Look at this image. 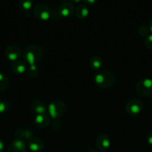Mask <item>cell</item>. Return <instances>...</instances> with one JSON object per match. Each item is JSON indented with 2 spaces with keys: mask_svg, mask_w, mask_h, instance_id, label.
Here are the masks:
<instances>
[{
  "mask_svg": "<svg viewBox=\"0 0 152 152\" xmlns=\"http://www.w3.org/2000/svg\"><path fill=\"white\" fill-rule=\"evenodd\" d=\"M96 147L99 151H106L110 148L111 145V142L109 137L106 134H100L97 137L95 141Z\"/></svg>",
  "mask_w": 152,
  "mask_h": 152,
  "instance_id": "9c48e42d",
  "label": "cell"
},
{
  "mask_svg": "<svg viewBox=\"0 0 152 152\" xmlns=\"http://www.w3.org/2000/svg\"><path fill=\"white\" fill-rule=\"evenodd\" d=\"M9 103L6 100L0 99V114L6 113L9 110Z\"/></svg>",
  "mask_w": 152,
  "mask_h": 152,
  "instance_id": "d6986e66",
  "label": "cell"
},
{
  "mask_svg": "<svg viewBox=\"0 0 152 152\" xmlns=\"http://www.w3.org/2000/svg\"><path fill=\"white\" fill-rule=\"evenodd\" d=\"M43 56V50L37 45H31L28 46L22 53V57L29 66H34L40 62Z\"/></svg>",
  "mask_w": 152,
  "mask_h": 152,
  "instance_id": "6da1fadb",
  "label": "cell"
},
{
  "mask_svg": "<svg viewBox=\"0 0 152 152\" xmlns=\"http://www.w3.org/2000/svg\"><path fill=\"white\" fill-rule=\"evenodd\" d=\"M27 145L32 152H40L44 148V142L40 138L34 136L28 140Z\"/></svg>",
  "mask_w": 152,
  "mask_h": 152,
  "instance_id": "ba28073f",
  "label": "cell"
},
{
  "mask_svg": "<svg viewBox=\"0 0 152 152\" xmlns=\"http://www.w3.org/2000/svg\"><path fill=\"white\" fill-rule=\"evenodd\" d=\"M34 124L37 128L44 129L47 127L50 123V117L46 114H37L34 118Z\"/></svg>",
  "mask_w": 152,
  "mask_h": 152,
  "instance_id": "7c38bea8",
  "label": "cell"
},
{
  "mask_svg": "<svg viewBox=\"0 0 152 152\" xmlns=\"http://www.w3.org/2000/svg\"><path fill=\"white\" fill-rule=\"evenodd\" d=\"M9 86V80L6 75L0 73V92L4 91Z\"/></svg>",
  "mask_w": 152,
  "mask_h": 152,
  "instance_id": "ac0fdd59",
  "label": "cell"
},
{
  "mask_svg": "<svg viewBox=\"0 0 152 152\" xmlns=\"http://www.w3.org/2000/svg\"><path fill=\"white\" fill-rule=\"evenodd\" d=\"M136 91L143 96H152V80L143 79L139 81L136 86Z\"/></svg>",
  "mask_w": 152,
  "mask_h": 152,
  "instance_id": "277c9868",
  "label": "cell"
},
{
  "mask_svg": "<svg viewBox=\"0 0 152 152\" xmlns=\"http://www.w3.org/2000/svg\"><path fill=\"white\" fill-rule=\"evenodd\" d=\"M33 12L34 16L39 20H48L52 16V11L49 7L43 4H38L34 6Z\"/></svg>",
  "mask_w": 152,
  "mask_h": 152,
  "instance_id": "5b68a950",
  "label": "cell"
},
{
  "mask_svg": "<svg viewBox=\"0 0 152 152\" xmlns=\"http://www.w3.org/2000/svg\"><path fill=\"white\" fill-rule=\"evenodd\" d=\"M88 152H98V151H96L95 149H93V148H91V149L89 150V151Z\"/></svg>",
  "mask_w": 152,
  "mask_h": 152,
  "instance_id": "4316f807",
  "label": "cell"
},
{
  "mask_svg": "<svg viewBox=\"0 0 152 152\" xmlns=\"http://www.w3.org/2000/svg\"><path fill=\"white\" fill-rule=\"evenodd\" d=\"M97 1L98 0H83V2L87 4H93L95 3H96Z\"/></svg>",
  "mask_w": 152,
  "mask_h": 152,
  "instance_id": "cb8c5ba5",
  "label": "cell"
},
{
  "mask_svg": "<svg viewBox=\"0 0 152 152\" xmlns=\"http://www.w3.org/2000/svg\"><path fill=\"white\" fill-rule=\"evenodd\" d=\"M76 16L78 19H84L89 15V9L86 4H81L78 5L76 8Z\"/></svg>",
  "mask_w": 152,
  "mask_h": 152,
  "instance_id": "2e32d148",
  "label": "cell"
},
{
  "mask_svg": "<svg viewBox=\"0 0 152 152\" xmlns=\"http://www.w3.org/2000/svg\"><path fill=\"white\" fill-rule=\"evenodd\" d=\"M27 65L25 62L21 60H17L13 62L10 65V69L12 72L16 74H22L27 71Z\"/></svg>",
  "mask_w": 152,
  "mask_h": 152,
  "instance_id": "5bb4252c",
  "label": "cell"
},
{
  "mask_svg": "<svg viewBox=\"0 0 152 152\" xmlns=\"http://www.w3.org/2000/svg\"><path fill=\"white\" fill-rule=\"evenodd\" d=\"M151 106H152V99H151Z\"/></svg>",
  "mask_w": 152,
  "mask_h": 152,
  "instance_id": "f546056e",
  "label": "cell"
},
{
  "mask_svg": "<svg viewBox=\"0 0 152 152\" xmlns=\"http://www.w3.org/2000/svg\"><path fill=\"white\" fill-rule=\"evenodd\" d=\"M149 29L152 32V17L151 19H150V22H149Z\"/></svg>",
  "mask_w": 152,
  "mask_h": 152,
  "instance_id": "484cf974",
  "label": "cell"
},
{
  "mask_svg": "<svg viewBox=\"0 0 152 152\" xmlns=\"http://www.w3.org/2000/svg\"><path fill=\"white\" fill-rule=\"evenodd\" d=\"M26 144L23 140L16 139L10 143L7 152H26Z\"/></svg>",
  "mask_w": 152,
  "mask_h": 152,
  "instance_id": "30bf717a",
  "label": "cell"
},
{
  "mask_svg": "<svg viewBox=\"0 0 152 152\" xmlns=\"http://www.w3.org/2000/svg\"><path fill=\"white\" fill-rule=\"evenodd\" d=\"M61 1H64V2H68V1H72V0H61Z\"/></svg>",
  "mask_w": 152,
  "mask_h": 152,
  "instance_id": "f1b7e54d",
  "label": "cell"
},
{
  "mask_svg": "<svg viewBox=\"0 0 152 152\" xmlns=\"http://www.w3.org/2000/svg\"><path fill=\"white\" fill-rule=\"evenodd\" d=\"M146 140H147V142L149 145H152V130L148 133L147 137H146Z\"/></svg>",
  "mask_w": 152,
  "mask_h": 152,
  "instance_id": "603a6c76",
  "label": "cell"
},
{
  "mask_svg": "<svg viewBox=\"0 0 152 152\" xmlns=\"http://www.w3.org/2000/svg\"><path fill=\"white\" fill-rule=\"evenodd\" d=\"M4 54L6 57L12 62H16L20 59L22 56V53L21 49L18 46L10 45L7 46L4 50Z\"/></svg>",
  "mask_w": 152,
  "mask_h": 152,
  "instance_id": "52a82bcc",
  "label": "cell"
},
{
  "mask_svg": "<svg viewBox=\"0 0 152 152\" xmlns=\"http://www.w3.org/2000/svg\"><path fill=\"white\" fill-rule=\"evenodd\" d=\"M143 109V103L138 99H131L125 106V111L130 115H137Z\"/></svg>",
  "mask_w": 152,
  "mask_h": 152,
  "instance_id": "8992f818",
  "label": "cell"
},
{
  "mask_svg": "<svg viewBox=\"0 0 152 152\" xmlns=\"http://www.w3.org/2000/svg\"><path fill=\"white\" fill-rule=\"evenodd\" d=\"M145 45L146 47L152 50V34H149L145 39Z\"/></svg>",
  "mask_w": 152,
  "mask_h": 152,
  "instance_id": "7402d4cb",
  "label": "cell"
},
{
  "mask_svg": "<svg viewBox=\"0 0 152 152\" xmlns=\"http://www.w3.org/2000/svg\"><path fill=\"white\" fill-rule=\"evenodd\" d=\"M81 1L82 0H72V1H73V2H75V3H78Z\"/></svg>",
  "mask_w": 152,
  "mask_h": 152,
  "instance_id": "83f0119b",
  "label": "cell"
},
{
  "mask_svg": "<svg viewBox=\"0 0 152 152\" xmlns=\"http://www.w3.org/2000/svg\"><path fill=\"white\" fill-rule=\"evenodd\" d=\"M31 108L36 114H43L48 112V106L41 100H34L31 104Z\"/></svg>",
  "mask_w": 152,
  "mask_h": 152,
  "instance_id": "4fadbf2b",
  "label": "cell"
},
{
  "mask_svg": "<svg viewBox=\"0 0 152 152\" xmlns=\"http://www.w3.org/2000/svg\"><path fill=\"white\" fill-rule=\"evenodd\" d=\"M33 1L32 0H19V7L21 10L26 12L29 10L32 7Z\"/></svg>",
  "mask_w": 152,
  "mask_h": 152,
  "instance_id": "e0dca14e",
  "label": "cell"
},
{
  "mask_svg": "<svg viewBox=\"0 0 152 152\" xmlns=\"http://www.w3.org/2000/svg\"><path fill=\"white\" fill-rule=\"evenodd\" d=\"M89 64H90L91 68L98 72L101 70V67H102L103 62L100 56H93L91 57L90 60H89Z\"/></svg>",
  "mask_w": 152,
  "mask_h": 152,
  "instance_id": "9a60e30c",
  "label": "cell"
},
{
  "mask_svg": "<svg viewBox=\"0 0 152 152\" xmlns=\"http://www.w3.org/2000/svg\"><path fill=\"white\" fill-rule=\"evenodd\" d=\"M149 31H150L149 28H148L145 25H142L139 28L138 33L142 37H146V36L148 37L149 35Z\"/></svg>",
  "mask_w": 152,
  "mask_h": 152,
  "instance_id": "44dd1931",
  "label": "cell"
},
{
  "mask_svg": "<svg viewBox=\"0 0 152 152\" xmlns=\"http://www.w3.org/2000/svg\"><path fill=\"white\" fill-rule=\"evenodd\" d=\"M4 142H3V141L0 139V152H3V151H4Z\"/></svg>",
  "mask_w": 152,
  "mask_h": 152,
  "instance_id": "d4e9b609",
  "label": "cell"
},
{
  "mask_svg": "<svg viewBox=\"0 0 152 152\" xmlns=\"http://www.w3.org/2000/svg\"><path fill=\"white\" fill-rule=\"evenodd\" d=\"M66 111V106L64 102L61 100H55L51 102L48 106V112L49 117L57 119L63 115Z\"/></svg>",
  "mask_w": 152,
  "mask_h": 152,
  "instance_id": "3957f363",
  "label": "cell"
},
{
  "mask_svg": "<svg viewBox=\"0 0 152 152\" xmlns=\"http://www.w3.org/2000/svg\"><path fill=\"white\" fill-rule=\"evenodd\" d=\"M27 71H28V75L31 77H36L38 75V69H37L36 65H34V66H28V68H27Z\"/></svg>",
  "mask_w": 152,
  "mask_h": 152,
  "instance_id": "ffe728a7",
  "label": "cell"
},
{
  "mask_svg": "<svg viewBox=\"0 0 152 152\" xmlns=\"http://www.w3.org/2000/svg\"><path fill=\"white\" fill-rule=\"evenodd\" d=\"M74 6L69 2H63L58 8V13L62 17H69L74 13Z\"/></svg>",
  "mask_w": 152,
  "mask_h": 152,
  "instance_id": "8fae6325",
  "label": "cell"
},
{
  "mask_svg": "<svg viewBox=\"0 0 152 152\" xmlns=\"http://www.w3.org/2000/svg\"><path fill=\"white\" fill-rule=\"evenodd\" d=\"M116 77L113 72L110 71H99L95 74L94 81L101 88H109L115 83Z\"/></svg>",
  "mask_w": 152,
  "mask_h": 152,
  "instance_id": "7a4b0ae2",
  "label": "cell"
}]
</instances>
